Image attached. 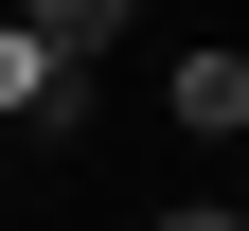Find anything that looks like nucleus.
Wrapping results in <instances>:
<instances>
[{"mask_svg":"<svg viewBox=\"0 0 249 231\" xmlns=\"http://www.w3.org/2000/svg\"><path fill=\"white\" fill-rule=\"evenodd\" d=\"M71 89H89V71L36 36V18H0V124H71Z\"/></svg>","mask_w":249,"mask_h":231,"instance_id":"nucleus-1","label":"nucleus"},{"mask_svg":"<svg viewBox=\"0 0 249 231\" xmlns=\"http://www.w3.org/2000/svg\"><path fill=\"white\" fill-rule=\"evenodd\" d=\"M160 107L196 124V142H231V124H249V53H178V89H160Z\"/></svg>","mask_w":249,"mask_h":231,"instance_id":"nucleus-2","label":"nucleus"},{"mask_svg":"<svg viewBox=\"0 0 249 231\" xmlns=\"http://www.w3.org/2000/svg\"><path fill=\"white\" fill-rule=\"evenodd\" d=\"M18 18H36L71 71H107V53H124V0H18Z\"/></svg>","mask_w":249,"mask_h":231,"instance_id":"nucleus-3","label":"nucleus"},{"mask_svg":"<svg viewBox=\"0 0 249 231\" xmlns=\"http://www.w3.org/2000/svg\"><path fill=\"white\" fill-rule=\"evenodd\" d=\"M160 231H249V213H213V195H178V213H160Z\"/></svg>","mask_w":249,"mask_h":231,"instance_id":"nucleus-4","label":"nucleus"}]
</instances>
